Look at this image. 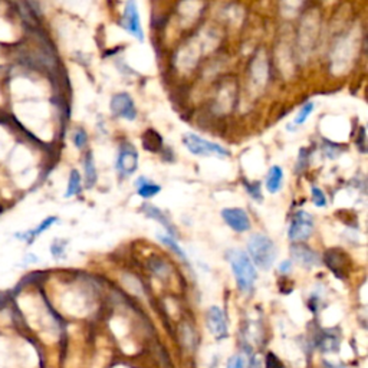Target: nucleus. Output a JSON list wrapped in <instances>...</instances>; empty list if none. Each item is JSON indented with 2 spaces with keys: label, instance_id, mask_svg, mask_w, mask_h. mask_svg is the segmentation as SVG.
I'll list each match as a JSON object with an SVG mask.
<instances>
[{
  "label": "nucleus",
  "instance_id": "f257e3e1",
  "mask_svg": "<svg viewBox=\"0 0 368 368\" xmlns=\"http://www.w3.org/2000/svg\"><path fill=\"white\" fill-rule=\"evenodd\" d=\"M226 258L234 274L238 288L242 292L252 290L253 285L256 282V269H254V264L250 260L249 254L240 249H230L229 252L226 253Z\"/></svg>",
  "mask_w": 368,
  "mask_h": 368
},
{
  "label": "nucleus",
  "instance_id": "f03ea898",
  "mask_svg": "<svg viewBox=\"0 0 368 368\" xmlns=\"http://www.w3.org/2000/svg\"><path fill=\"white\" fill-rule=\"evenodd\" d=\"M248 250L250 253L249 258H252L250 260L264 270H269L272 264H275V243L266 234L254 233L253 236H250V239L248 242Z\"/></svg>",
  "mask_w": 368,
  "mask_h": 368
},
{
  "label": "nucleus",
  "instance_id": "7ed1b4c3",
  "mask_svg": "<svg viewBox=\"0 0 368 368\" xmlns=\"http://www.w3.org/2000/svg\"><path fill=\"white\" fill-rule=\"evenodd\" d=\"M183 144L184 147L194 156H202V157H229L230 156L229 150L218 146L216 142L207 141L196 134H192V132L184 134Z\"/></svg>",
  "mask_w": 368,
  "mask_h": 368
},
{
  "label": "nucleus",
  "instance_id": "20e7f679",
  "mask_svg": "<svg viewBox=\"0 0 368 368\" xmlns=\"http://www.w3.org/2000/svg\"><path fill=\"white\" fill-rule=\"evenodd\" d=\"M312 230H314V220L310 213L300 210L298 212L294 218H292V223H290V228H289V239L292 242H299L306 240L312 234Z\"/></svg>",
  "mask_w": 368,
  "mask_h": 368
},
{
  "label": "nucleus",
  "instance_id": "39448f33",
  "mask_svg": "<svg viewBox=\"0 0 368 368\" xmlns=\"http://www.w3.org/2000/svg\"><path fill=\"white\" fill-rule=\"evenodd\" d=\"M111 112L114 116L122 118L126 121H134L137 118V110L132 98L126 92H120L111 100Z\"/></svg>",
  "mask_w": 368,
  "mask_h": 368
},
{
  "label": "nucleus",
  "instance_id": "423d86ee",
  "mask_svg": "<svg viewBox=\"0 0 368 368\" xmlns=\"http://www.w3.org/2000/svg\"><path fill=\"white\" fill-rule=\"evenodd\" d=\"M120 24L126 29V32H130L134 38H137L138 40H144V32L141 28L140 14H138L137 6L134 2H128L126 4V9H124L122 18L120 20Z\"/></svg>",
  "mask_w": 368,
  "mask_h": 368
},
{
  "label": "nucleus",
  "instance_id": "0eeeda50",
  "mask_svg": "<svg viewBox=\"0 0 368 368\" xmlns=\"http://www.w3.org/2000/svg\"><path fill=\"white\" fill-rule=\"evenodd\" d=\"M138 168V152L131 144H124L116 158V170L124 176H131Z\"/></svg>",
  "mask_w": 368,
  "mask_h": 368
},
{
  "label": "nucleus",
  "instance_id": "6e6552de",
  "mask_svg": "<svg viewBox=\"0 0 368 368\" xmlns=\"http://www.w3.org/2000/svg\"><path fill=\"white\" fill-rule=\"evenodd\" d=\"M222 218L230 229H233L238 233H243L250 229V218L243 208H236V207L224 208L222 212Z\"/></svg>",
  "mask_w": 368,
  "mask_h": 368
},
{
  "label": "nucleus",
  "instance_id": "1a4fd4ad",
  "mask_svg": "<svg viewBox=\"0 0 368 368\" xmlns=\"http://www.w3.org/2000/svg\"><path fill=\"white\" fill-rule=\"evenodd\" d=\"M207 325L210 332L213 334L218 340L228 336V322L224 312L218 306H212L207 310Z\"/></svg>",
  "mask_w": 368,
  "mask_h": 368
},
{
  "label": "nucleus",
  "instance_id": "9d476101",
  "mask_svg": "<svg viewBox=\"0 0 368 368\" xmlns=\"http://www.w3.org/2000/svg\"><path fill=\"white\" fill-rule=\"evenodd\" d=\"M292 252V258L298 262L300 266L304 268H314V266H318L321 259L318 256V253L315 250H312L310 248H308L306 244H302V243H296L292 246L290 249Z\"/></svg>",
  "mask_w": 368,
  "mask_h": 368
},
{
  "label": "nucleus",
  "instance_id": "9b49d317",
  "mask_svg": "<svg viewBox=\"0 0 368 368\" xmlns=\"http://www.w3.org/2000/svg\"><path fill=\"white\" fill-rule=\"evenodd\" d=\"M282 183H284V172H282V168L279 166H274L268 172L264 186H266L269 193L275 194L282 188Z\"/></svg>",
  "mask_w": 368,
  "mask_h": 368
},
{
  "label": "nucleus",
  "instance_id": "f8f14e48",
  "mask_svg": "<svg viewBox=\"0 0 368 368\" xmlns=\"http://www.w3.org/2000/svg\"><path fill=\"white\" fill-rule=\"evenodd\" d=\"M136 188H137L138 194L144 198H151L156 194H158L161 192V187L154 182H150L146 177H140L136 182Z\"/></svg>",
  "mask_w": 368,
  "mask_h": 368
},
{
  "label": "nucleus",
  "instance_id": "ddd939ff",
  "mask_svg": "<svg viewBox=\"0 0 368 368\" xmlns=\"http://www.w3.org/2000/svg\"><path fill=\"white\" fill-rule=\"evenodd\" d=\"M58 218H45L36 229H32V230H28L26 233H16L14 234V238H18V239H22V240L24 242H28V243H32L34 242V239L36 238V236H39L40 233H44L46 229H49L55 222H56Z\"/></svg>",
  "mask_w": 368,
  "mask_h": 368
},
{
  "label": "nucleus",
  "instance_id": "4468645a",
  "mask_svg": "<svg viewBox=\"0 0 368 368\" xmlns=\"http://www.w3.org/2000/svg\"><path fill=\"white\" fill-rule=\"evenodd\" d=\"M142 210H144V213L148 216L150 218H154V220H157V222H160L161 224L166 228V229L168 230V233H170V236H174V232H172V226L170 224V222H168V218H166L162 213H161L160 210L157 208L156 206H150V204H146V206L142 207Z\"/></svg>",
  "mask_w": 368,
  "mask_h": 368
},
{
  "label": "nucleus",
  "instance_id": "2eb2a0df",
  "mask_svg": "<svg viewBox=\"0 0 368 368\" xmlns=\"http://www.w3.org/2000/svg\"><path fill=\"white\" fill-rule=\"evenodd\" d=\"M142 144L147 151H158L162 146V140L156 131H147L146 136L142 137Z\"/></svg>",
  "mask_w": 368,
  "mask_h": 368
},
{
  "label": "nucleus",
  "instance_id": "dca6fc26",
  "mask_svg": "<svg viewBox=\"0 0 368 368\" xmlns=\"http://www.w3.org/2000/svg\"><path fill=\"white\" fill-rule=\"evenodd\" d=\"M80 190V176L76 170H72L70 176H69L68 182V188H66V193L65 197H72V196L78 194Z\"/></svg>",
  "mask_w": 368,
  "mask_h": 368
},
{
  "label": "nucleus",
  "instance_id": "f3484780",
  "mask_svg": "<svg viewBox=\"0 0 368 368\" xmlns=\"http://www.w3.org/2000/svg\"><path fill=\"white\" fill-rule=\"evenodd\" d=\"M85 172H86V184H88V187H91L96 182V170H95L94 157H92L91 152H88L86 158H85Z\"/></svg>",
  "mask_w": 368,
  "mask_h": 368
},
{
  "label": "nucleus",
  "instance_id": "a211bd4d",
  "mask_svg": "<svg viewBox=\"0 0 368 368\" xmlns=\"http://www.w3.org/2000/svg\"><path fill=\"white\" fill-rule=\"evenodd\" d=\"M158 239H160V240L162 242V243H164L166 246H168V248H170L172 250H174V252L177 253V254H178V256L182 258V259H184V260H187V258H186V253H184L183 250H182V248H180V246L177 244V242L174 240V239H172V236H166V234H158Z\"/></svg>",
  "mask_w": 368,
  "mask_h": 368
},
{
  "label": "nucleus",
  "instance_id": "6ab92c4d",
  "mask_svg": "<svg viewBox=\"0 0 368 368\" xmlns=\"http://www.w3.org/2000/svg\"><path fill=\"white\" fill-rule=\"evenodd\" d=\"M72 140H74V144H75L76 148H84L86 146V142H88V136H86V132L82 128H78L74 132V138Z\"/></svg>",
  "mask_w": 368,
  "mask_h": 368
},
{
  "label": "nucleus",
  "instance_id": "aec40b11",
  "mask_svg": "<svg viewBox=\"0 0 368 368\" xmlns=\"http://www.w3.org/2000/svg\"><path fill=\"white\" fill-rule=\"evenodd\" d=\"M312 111H314V104L312 102H306L304 106H302V110H300V112L298 114V116L295 118V122L296 124H304L306 120H308V116L312 114Z\"/></svg>",
  "mask_w": 368,
  "mask_h": 368
},
{
  "label": "nucleus",
  "instance_id": "412c9836",
  "mask_svg": "<svg viewBox=\"0 0 368 368\" xmlns=\"http://www.w3.org/2000/svg\"><path fill=\"white\" fill-rule=\"evenodd\" d=\"M312 202L316 207H325L326 206V197L324 194L321 188L318 187H312Z\"/></svg>",
  "mask_w": 368,
  "mask_h": 368
},
{
  "label": "nucleus",
  "instance_id": "4be33fe9",
  "mask_svg": "<svg viewBox=\"0 0 368 368\" xmlns=\"http://www.w3.org/2000/svg\"><path fill=\"white\" fill-rule=\"evenodd\" d=\"M65 246H66V243L62 240H55L52 244H50V253H52V256L55 258V259H60V258H64L65 254Z\"/></svg>",
  "mask_w": 368,
  "mask_h": 368
},
{
  "label": "nucleus",
  "instance_id": "5701e85b",
  "mask_svg": "<svg viewBox=\"0 0 368 368\" xmlns=\"http://www.w3.org/2000/svg\"><path fill=\"white\" fill-rule=\"evenodd\" d=\"M228 368H244V360L240 356H232L228 362Z\"/></svg>",
  "mask_w": 368,
  "mask_h": 368
},
{
  "label": "nucleus",
  "instance_id": "b1692460",
  "mask_svg": "<svg viewBox=\"0 0 368 368\" xmlns=\"http://www.w3.org/2000/svg\"><path fill=\"white\" fill-rule=\"evenodd\" d=\"M279 269H280V272H289L290 270V262H282V264L279 266Z\"/></svg>",
  "mask_w": 368,
  "mask_h": 368
},
{
  "label": "nucleus",
  "instance_id": "393cba45",
  "mask_svg": "<svg viewBox=\"0 0 368 368\" xmlns=\"http://www.w3.org/2000/svg\"><path fill=\"white\" fill-rule=\"evenodd\" d=\"M331 368H341V367H331Z\"/></svg>",
  "mask_w": 368,
  "mask_h": 368
}]
</instances>
